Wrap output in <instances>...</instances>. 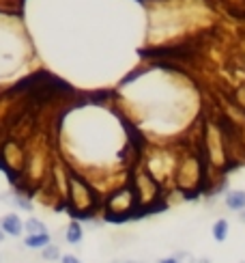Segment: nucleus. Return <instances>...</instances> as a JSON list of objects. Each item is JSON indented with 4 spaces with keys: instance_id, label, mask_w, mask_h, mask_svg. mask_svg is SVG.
<instances>
[{
    "instance_id": "f257e3e1",
    "label": "nucleus",
    "mask_w": 245,
    "mask_h": 263,
    "mask_svg": "<svg viewBox=\"0 0 245 263\" xmlns=\"http://www.w3.org/2000/svg\"><path fill=\"white\" fill-rule=\"evenodd\" d=\"M67 201H69V210L80 216L88 218L99 205V196L93 190V185L86 181V177L77 173H67Z\"/></svg>"
},
{
    "instance_id": "f03ea898",
    "label": "nucleus",
    "mask_w": 245,
    "mask_h": 263,
    "mask_svg": "<svg viewBox=\"0 0 245 263\" xmlns=\"http://www.w3.org/2000/svg\"><path fill=\"white\" fill-rule=\"evenodd\" d=\"M136 210H140V205L136 199V192H133V188L129 183L120 185V188H116L108 194L106 212H108V218H112V220H122V218H127Z\"/></svg>"
},
{
    "instance_id": "7ed1b4c3",
    "label": "nucleus",
    "mask_w": 245,
    "mask_h": 263,
    "mask_svg": "<svg viewBox=\"0 0 245 263\" xmlns=\"http://www.w3.org/2000/svg\"><path fill=\"white\" fill-rule=\"evenodd\" d=\"M200 181H202V164H200V160L196 156H192V153H185L179 160V164H176L174 183L179 185L183 192H189V190H196Z\"/></svg>"
},
{
    "instance_id": "20e7f679",
    "label": "nucleus",
    "mask_w": 245,
    "mask_h": 263,
    "mask_svg": "<svg viewBox=\"0 0 245 263\" xmlns=\"http://www.w3.org/2000/svg\"><path fill=\"white\" fill-rule=\"evenodd\" d=\"M131 188L136 192V199H138V205L140 207H153L159 199V192H161V183L155 181L151 177V173L147 168H140L131 179Z\"/></svg>"
},
{
    "instance_id": "39448f33",
    "label": "nucleus",
    "mask_w": 245,
    "mask_h": 263,
    "mask_svg": "<svg viewBox=\"0 0 245 263\" xmlns=\"http://www.w3.org/2000/svg\"><path fill=\"white\" fill-rule=\"evenodd\" d=\"M207 153H209V160L211 164L215 166H224L226 160H228V149H226V134H224V127L217 125V123H207Z\"/></svg>"
},
{
    "instance_id": "423d86ee",
    "label": "nucleus",
    "mask_w": 245,
    "mask_h": 263,
    "mask_svg": "<svg viewBox=\"0 0 245 263\" xmlns=\"http://www.w3.org/2000/svg\"><path fill=\"white\" fill-rule=\"evenodd\" d=\"M0 229L7 237H22L24 235V220L17 214H7L0 218Z\"/></svg>"
},
{
    "instance_id": "0eeeda50",
    "label": "nucleus",
    "mask_w": 245,
    "mask_h": 263,
    "mask_svg": "<svg viewBox=\"0 0 245 263\" xmlns=\"http://www.w3.org/2000/svg\"><path fill=\"white\" fill-rule=\"evenodd\" d=\"M224 205L230 212H245V190H228L224 196Z\"/></svg>"
},
{
    "instance_id": "6e6552de",
    "label": "nucleus",
    "mask_w": 245,
    "mask_h": 263,
    "mask_svg": "<svg viewBox=\"0 0 245 263\" xmlns=\"http://www.w3.org/2000/svg\"><path fill=\"white\" fill-rule=\"evenodd\" d=\"M22 244H24V248H28V250H43L46 246H50V244H52V235H50V233L24 235V239H22Z\"/></svg>"
},
{
    "instance_id": "1a4fd4ad",
    "label": "nucleus",
    "mask_w": 245,
    "mask_h": 263,
    "mask_svg": "<svg viewBox=\"0 0 245 263\" xmlns=\"http://www.w3.org/2000/svg\"><path fill=\"white\" fill-rule=\"evenodd\" d=\"M82 239H84L82 224L77 220H71L69 224H67V229H65V242L71 244V246H77V244H82Z\"/></svg>"
},
{
    "instance_id": "9d476101",
    "label": "nucleus",
    "mask_w": 245,
    "mask_h": 263,
    "mask_svg": "<svg viewBox=\"0 0 245 263\" xmlns=\"http://www.w3.org/2000/svg\"><path fill=\"white\" fill-rule=\"evenodd\" d=\"M211 233H213L215 242H226L228 233H230V222L226 220V218H219V220H215L213 229H211Z\"/></svg>"
},
{
    "instance_id": "9b49d317",
    "label": "nucleus",
    "mask_w": 245,
    "mask_h": 263,
    "mask_svg": "<svg viewBox=\"0 0 245 263\" xmlns=\"http://www.w3.org/2000/svg\"><path fill=\"white\" fill-rule=\"evenodd\" d=\"M24 233L26 235H37V233H48V227L43 220H39V218H28V220L24 222Z\"/></svg>"
},
{
    "instance_id": "f8f14e48",
    "label": "nucleus",
    "mask_w": 245,
    "mask_h": 263,
    "mask_svg": "<svg viewBox=\"0 0 245 263\" xmlns=\"http://www.w3.org/2000/svg\"><path fill=\"white\" fill-rule=\"evenodd\" d=\"M60 257H63L60 248L54 244V242L41 250V259H43V261H48V263H56V261H60Z\"/></svg>"
},
{
    "instance_id": "ddd939ff",
    "label": "nucleus",
    "mask_w": 245,
    "mask_h": 263,
    "mask_svg": "<svg viewBox=\"0 0 245 263\" xmlns=\"http://www.w3.org/2000/svg\"><path fill=\"white\" fill-rule=\"evenodd\" d=\"M9 201L13 203V205H17V207H22V210H26V212H30V210H32V203L26 199V196H22V194H15L13 199H9Z\"/></svg>"
},
{
    "instance_id": "4468645a",
    "label": "nucleus",
    "mask_w": 245,
    "mask_h": 263,
    "mask_svg": "<svg viewBox=\"0 0 245 263\" xmlns=\"http://www.w3.org/2000/svg\"><path fill=\"white\" fill-rule=\"evenodd\" d=\"M235 104L245 112V82L237 86V91H235Z\"/></svg>"
},
{
    "instance_id": "2eb2a0df",
    "label": "nucleus",
    "mask_w": 245,
    "mask_h": 263,
    "mask_svg": "<svg viewBox=\"0 0 245 263\" xmlns=\"http://www.w3.org/2000/svg\"><path fill=\"white\" fill-rule=\"evenodd\" d=\"M58 263H82V261H80V257H77V255H71L69 253V255H63Z\"/></svg>"
},
{
    "instance_id": "dca6fc26",
    "label": "nucleus",
    "mask_w": 245,
    "mask_h": 263,
    "mask_svg": "<svg viewBox=\"0 0 245 263\" xmlns=\"http://www.w3.org/2000/svg\"><path fill=\"white\" fill-rule=\"evenodd\" d=\"M159 263H181V259L179 257H164V259H159Z\"/></svg>"
},
{
    "instance_id": "f3484780",
    "label": "nucleus",
    "mask_w": 245,
    "mask_h": 263,
    "mask_svg": "<svg viewBox=\"0 0 245 263\" xmlns=\"http://www.w3.org/2000/svg\"><path fill=\"white\" fill-rule=\"evenodd\" d=\"M122 263H144V261H140V259H127V261H122Z\"/></svg>"
},
{
    "instance_id": "a211bd4d",
    "label": "nucleus",
    "mask_w": 245,
    "mask_h": 263,
    "mask_svg": "<svg viewBox=\"0 0 245 263\" xmlns=\"http://www.w3.org/2000/svg\"><path fill=\"white\" fill-rule=\"evenodd\" d=\"M5 239H7V235H5V231H3V229H0V244H3Z\"/></svg>"
},
{
    "instance_id": "6ab92c4d",
    "label": "nucleus",
    "mask_w": 245,
    "mask_h": 263,
    "mask_svg": "<svg viewBox=\"0 0 245 263\" xmlns=\"http://www.w3.org/2000/svg\"><path fill=\"white\" fill-rule=\"evenodd\" d=\"M241 220H245V212H241Z\"/></svg>"
},
{
    "instance_id": "aec40b11",
    "label": "nucleus",
    "mask_w": 245,
    "mask_h": 263,
    "mask_svg": "<svg viewBox=\"0 0 245 263\" xmlns=\"http://www.w3.org/2000/svg\"><path fill=\"white\" fill-rule=\"evenodd\" d=\"M0 263H3V255H0Z\"/></svg>"
}]
</instances>
